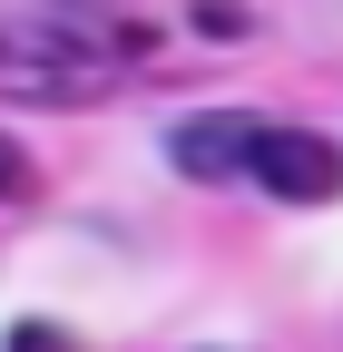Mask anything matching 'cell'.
<instances>
[{"instance_id": "1", "label": "cell", "mask_w": 343, "mask_h": 352, "mask_svg": "<svg viewBox=\"0 0 343 352\" xmlns=\"http://www.w3.org/2000/svg\"><path fill=\"white\" fill-rule=\"evenodd\" d=\"M108 78H118L108 39H79V30H0V98L69 108V98H98Z\"/></svg>"}, {"instance_id": "2", "label": "cell", "mask_w": 343, "mask_h": 352, "mask_svg": "<svg viewBox=\"0 0 343 352\" xmlns=\"http://www.w3.org/2000/svg\"><path fill=\"white\" fill-rule=\"evenodd\" d=\"M245 186H265L284 206H333L343 196V147L324 138V127H294V118H255V138H245Z\"/></svg>"}, {"instance_id": "3", "label": "cell", "mask_w": 343, "mask_h": 352, "mask_svg": "<svg viewBox=\"0 0 343 352\" xmlns=\"http://www.w3.org/2000/svg\"><path fill=\"white\" fill-rule=\"evenodd\" d=\"M245 138H255V108H216V118H187L177 138H167V157H177L187 176H236Z\"/></svg>"}, {"instance_id": "4", "label": "cell", "mask_w": 343, "mask_h": 352, "mask_svg": "<svg viewBox=\"0 0 343 352\" xmlns=\"http://www.w3.org/2000/svg\"><path fill=\"white\" fill-rule=\"evenodd\" d=\"M0 196H30V147L0 138Z\"/></svg>"}, {"instance_id": "5", "label": "cell", "mask_w": 343, "mask_h": 352, "mask_svg": "<svg viewBox=\"0 0 343 352\" xmlns=\"http://www.w3.org/2000/svg\"><path fill=\"white\" fill-rule=\"evenodd\" d=\"M10 352H79V342H69L59 323H20V333H10Z\"/></svg>"}]
</instances>
